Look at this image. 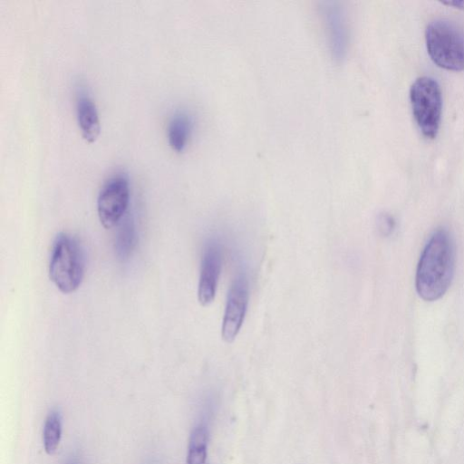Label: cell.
Returning a JSON list of instances; mask_svg holds the SVG:
<instances>
[{"label": "cell", "mask_w": 464, "mask_h": 464, "mask_svg": "<svg viewBox=\"0 0 464 464\" xmlns=\"http://www.w3.org/2000/svg\"><path fill=\"white\" fill-rule=\"evenodd\" d=\"M62 436V418L57 411H52L46 417L44 431L43 441L44 450L48 455L56 452Z\"/></svg>", "instance_id": "cell-13"}, {"label": "cell", "mask_w": 464, "mask_h": 464, "mask_svg": "<svg viewBox=\"0 0 464 464\" xmlns=\"http://www.w3.org/2000/svg\"><path fill=\"white\" fill-rule=\"evenodd\" d=\"M130 203V183L126 174L114 173L102 186L97 198L101 224L111 228L123 218Z\"/></svg>", "instance_id": "cell-5"}, {"label": "cell", "mask_w": 464, "mask_h": 464, "mask_svg": "<svg viewBox=\"0 0 464 464\" xmlns=\"http://www.w3.org/2000/svg\"><path fill=\"white\" fill-rule=\"evenodd\" d=\"M136 242L133 220L126 217L121 221L115 240V250L121 259L127 258L132 252Z\"/></svg>", "instance_id": "cell-12"}, {"label": "cell", "mask_w": 464, "mask_h": 464, "mask_svg": "<svg viewBox=\"0 0 464 464\" xmlns=\"http://www.w3.org/2000/svg\"><path fill=\"white\" fill-rule=\"evenodd\" d=\"M455 245L450 232L439 228L426 243L417 266L415 287L425 301L440 299L450 287L455 270Z\"/></svg>", "instance_id": "cell-1"}, {"label": "cell", "mask_w": 464, "mask_h": 464, "mask_svg": "<svg viewBox=\"0 0 464 464\" xmlns=\"http://www.w3.org/2000/svg\"><path fill=\"white\" fill-rule=\"evenodd\" d=\"M326 41L333 59L341 62L346 56L349 30L345 11L337 1H324L320 5Z\"/></svg>", "instance_id": "cell-7"}, {"label": "cell", "mask_w": 464, "mask_h": 464, "mask_svg": "<svg viewBox=\"0 0 464 464\" xmlns=\"http://www.w3.org/2000/svg\"><path fill=\"white\" fill-rule=\"evenodd\" d=\"M249 299V283L245 270L237 272L227 293L222 321L221 336L232 343L243 324Z\"/></svg>", "instance_id": "cell-6"}, {"label": "cell", "mask_w": 464, "mask_h": 464, "mask_svg": "<svg viewBox=\"0 0 464 464\" xmlns=\"http://www.w3.org/2000/svg\"><path fill=\"white\" fill-rule=\"evenodd\" d=\"M76 115L82 136L88 142H93L100 133V119L96 103L85 92L78 94Z\"/></svg>", "instance_id": "cell-9"}, {"label": "cell", "mask_w": 464, "mask_h": 464, "mask_svg": "<svg viewBox=\"0 0 464 464\" xmlns=\"http://www.w3.org/2000/svg\"><path fill=\"white\" fill-rule=\"evenodd\" d=\"M395 228L394 218L388 214H382L377 219V229L383 237L390 236Z\"/></svg>", "instance_id": "cell-14"}, {"label": "cell", "mask_w": 464, "mask_h": 464, "mask_svg": "<svg viewBox=\"0 0 464 464\" xmlns=\"http://www.w3.org/2000/svg\"><path fill=\"white\" fill-rule=\"evenodd\" d=\"M83 274V254L78 241L68 234L60 233L52 248L50 279L62 293L70 294L79 288Z\"/></svg>", "instance_id": "cell-3"}, {"label": "cell", "mask_w": 464, "mask_h": 464, "mask_svg": "<svg viewBox=\"0 0 464 464\" xmlns=\"http://www.w3.org/2000/svg\"><path fill=\"white\" fill-rule=\"evenodd\" d=\"M208 430L198 425L192 430L188 446L187 464H206Z\"/></svg>", "instance_id": "cell-11"}, {"label": "cell", "mask_w": 464, "mask_h": 464, "mask_svg": "<svg viewBox=\"0 0 464 464\" xmlns=\"http://www.w3.org/2000/svg\"><path fill=\"white\" fill-rule=\"evenodd\" d=\"M425 40L435 64L449 71L464 70V32L455 23L441 18L431 21Z\"/></svg>", "instance_id": "cell-2"}, {"label": "cell", "mask_w": 464, "mask_h": 464, "mask_svg": "<svg viewBox=\"0 0 464 464\" xmlns=\"http://www.w3.org/2000/svg\"><path fill=\"white\" fill-rule=\"evenodd\" d=\"M192 130L191 116L185 111H176L170 118L167 134L169 146L176 151H182Z\"/></svg>", "instance_id": "cell-10"}, {"label": "cell", "mask_w": 464, "mask_h": 464, "mask_svg": "<svg viewBox=\"0 0 464 464\" xmlns=\"http://www.w3.org/2000/svg\"><path fill=\"white\" fill-rule=\"evenodd\" d=\"M410 101L415 121L423 136L434 139L439 131L442 96L438 82L430 76H420L411 84Z\"/></svg>", "instance_id": "cell-4"}, {"label": "cell", "mask_w": 464, "mask_h": 464, "mask_svg": "<svg viewBox=\"0 0 464 464\" xmlns=\"http://www.w3.org/2000/svg\"><path fill=\"white\" fill-rule=\"evenodd\" d=\"M442 5H446L449 6H452L457 9L464 10V0H454V1H447L441 2Z\"/></svg>", "instance_id": "cell-15"}, {"label": "cell", "mask_w": 464, "mask_h": 464, "mask_svg": "<svg viewBox=\"0 0 464 464\" xmlns=\"http://www.w3.org/2000/svg\"><path fill=\"white\" fill-rule=\"evenodd\" d=\"M222 260V245L218 238H209L203 249L198 285V299L202 305H208L215 299Z\"/></svg>", "instance_id": "cell-8"}]
</instances>
